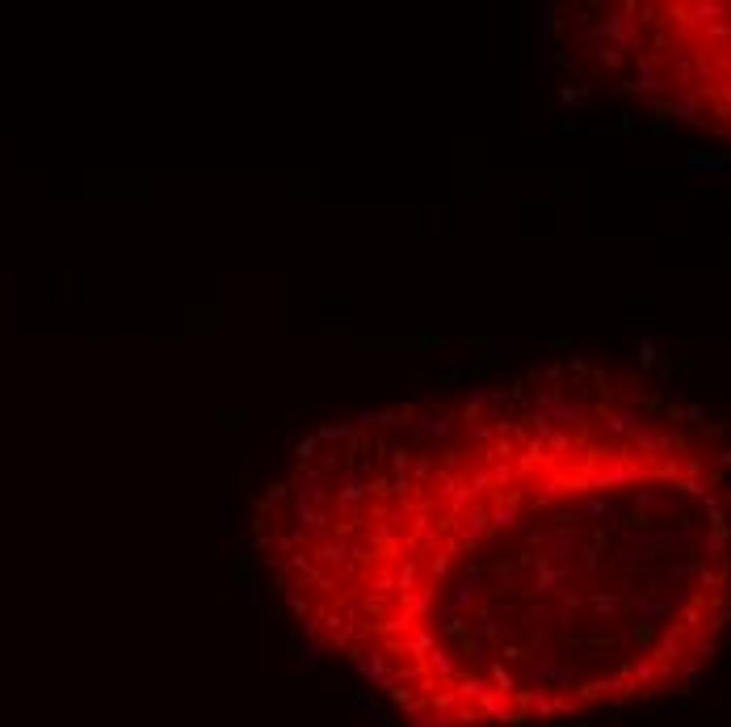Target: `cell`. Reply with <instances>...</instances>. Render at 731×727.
<instances>
[{
    "mask_svg": "<svg viewBox=\"0 0 731 727\" xmlns=\"http://www.w3.org/2000/svg\"><path fill=\"white\" fill-rule=\"evenodd\" d=\"M278 581L416 727L530 723L689 673L731 605L719 454L664 404L542 375L320 437Z\"/></svg>",
    "mask_w": 731,
    "mask_h": 727,
    "instance_id": "1",
    "label": "cell"
}]
</instances>
